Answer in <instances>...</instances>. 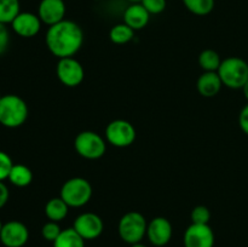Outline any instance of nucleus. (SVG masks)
<instances>
[{"mask_svg":"<svg viewBox=\"0 0 248 247\" xmlns=\"http://www.w3.org/2000/svg\"><path fill=\"white\" fill-rule=\"evenodd\" d=\"M45 43L48 51L58 60L74 57L84 44V31L77 22L63 19L48 27Z\"/></svg>","mask_w":248,"mask_h":247,"instance_id":"f257e3e1","label":"nucleus"},{"mask_svg":"<svg viewBox=\"0 0 248 247\" xmlns=\"http://www.w3.org/2000/svg\"><path fill=\"white\" fill-rule=\"evenodd\" d=\"M43 22L39 18L38 14L28 11H21L14 21L11 22V28L21 38H34L40 31Z\"/></svg>","mask_w":248,"mask_h":247,"instance_id":"ddd939ff","label":"nucleus"},{"mask_svg":"<svg viewBox=\"0 0 248 247\" xmlns=\"http://www.w3.org/2000/svg\"><path fill=\"white\" fill-rule=\"evenodd\" d=\"M14 162L7 153L0 150V182H4L9 178L10 171H11Z\"/></svg>","mask_w":248,"mask_h":247,"instance_id":"a878e982","label":"nucleus"},{"mask_svg":"<svg viewBox=\"0 0 248 247\" xmlns=\"http://www.w3.org/2000/svg\"><path fill=\"white\" fill-rule=\"evenodd\" d=\"M199 65L203 72H217L222 63L219 53L212 48H206L199 55Z\"/></svg>","mask_w":248,"mask_h":247,"instance_id":"aec40b11","label":"nucleus"},{"mask_svg":"<svg viewBox=\"0 0 248 247\" xmlns=\"http://www.w3.org/2000/svg\"><path fill=\"white\" fill-rule=\"evenodd\" d=\"M56 74L64 86L77 87L84 81L85 70L79 61L74 57H67L58 60Z\"/></svg>","mask_w":248,"mask_h":247,"instance_id":"6e6552de","label":"nucleus"},{"mask_svg":"<svg viewBox=\"0 0 248 247\" xmlns=\"http://www.w3.org/2000/svg\"><path fill=\"white\" fill-rule=\"evenodd\" d=\"M173 228L171 222L165 217H155L148 223L147 235L150 244L155 247H164L171 241Z\"/></svg>","mask_w":248,"mask_h":247,"instance_id":"f8f14e48","label":"nucleus"},{"mask_svg":"<svg viewBox=\"0 0 248 247\" xmlns=\"http://www.w3.org/2000/svg\"><path fill=\"white\" fill-rule=\"evenodd\" d=\"M7 179L15 186L24 188V186H28L31 183V181H33V172L26 165L14 164Z\"/></svg>","mask_w":248,"mask_h":247,"instance_id":"a211bd4d","label":"nucleus"},{"mask_svg":"<svg viewBox=\"0 0 248 247\" xmlns=\"http://www.w3.org/2000/svg\"><path fill=\"white\" fill-rule=\"evenodd\" d=\"M2 225H4V224H2L1 220H0V232H1V229H2Z\"/></svg>","mask_w":248,"mask_h":247,"instance_id":"72a5a7b5","label":"nucleus"},{"mask_svg":"<svg viewBox=\"0 0 248 247\" xmlns=\"http://www.w3.org/2000/svg\"><path fill=\"white\" fill-rule=\"evenodd\" d=\"M73 228L85 240L98 239L104 230L103 219L93 212H84L78 216L73 223Z\"/></svg>","mask_w":248,"mask_h":247,"instance_id":"1a4fd4ad","label":"nucleus"},{"mask_svg":"<svg viewBox=\"0 0 248 247\" xmlns=\"http://www.w3.org/2000/svg\"><path fill=\"white\" fill-rule=\"evenodd\" d=\"M61 229L60 224L57 222H52V220H48L41 228V236H43L44 240L48 242H53L58 236H60Z\"/></svg>","mask_w":248,"mask_h":247,"instance_id":"393cba45","label":"nucleus"},{"mask_svg":"<svg viewBox=\"0 0 248 247\" xmlns=\"http://www.w3.org/2000/svg\"><path fill=\"white\" fill-rule=\"evenodd\" d=\"M29 240V230L24 223L19 220H10L4 223L0 232V242L5 247H23Z\"/></svg>","mask_w":248,"mask_h":247,"instance_id":"9b49d317","label":"nucleus"},{"mask_svg":"<svg viewBox=\"0 0 248 247\" xmlns=\"http://www.w3.org/2000/svg\"><path fill=\"white\" fill-rule=\"evenodd\" d=\"M215 232L210 224L191 223L183 235L184 247H215Z\"/></svg>","mask_w":248,"mask_h":247,"instance_id":"9d476101","label":"nucleus"},{"mask_svg":"<svg viewBox=\"0 0 248 247\" xmlns=\"http://www.w3.org/2000/svg\"><path fill=\"white\" fill-rule=\"evenodd\" d=\"M137 132L130 121L116 119L108 124L106 127V139L116 148L130 147L135 143Z\"/></svg>","mask_w":248,"mask_h":247,"instance_id":"0eeeda50","label":"nucleus"},{"mask_svg":"<svg viewBox=\"0 0 248 247\" xmlns=\"http://www.w3.org/2000/svg\"><path fill=\"white\" fill-rule=\"evenodd\" d=\"M131 247H148V246H147V245L143 244V242H138V244L131 245Z\"/></svg>","mask_w":248,"mask_h":247,"instance_id":"2f4dec72","label":"nucleus"},{"mask_svg":"<svg viewBox=\"0 0 248 247\" xmlns=\"http://www.w3.org/2000/svg\"><path fill=\"white\" fill-rule=\"evenodd\" d=\"M9 188H7L6 184H5L4 182H0V210L6 205L7 201H9Z\"/></svg>","mask_w":248,"mask_h":247,"instance_id":"c756f323","label":"nucleus"},{"mask_svg":"<svg viewBox=\"0 0 248 247\" xmlns=\"http://www.w3.org/2000/svg\"><path fill=\"white\" fill-rule=\"evenodd\" d=\"M69 212V206L61 198H52L46 202L45 205V216L48 220L60 223L64 219Z\"/></svg>","mask_w":248,"mask_h":247,"instance_id":"f3484780","label":"nucleus"},{"mask_svg":"<svg viewBox=\"0 0 248 247\" xmlns=\"http://www.w3.org/2000/svg\"><path fill=\"white\" fill-rule=\"evenodd\" d=\"M223 82L217 72H203L196 81V89L202 97L211 98L220 92Z\"/></svg>","mask_w":248,"mask_h":247,"instance_id":"dca6fc26","label":"nucleus"},{"mask_svg":"<svg viewBox=\"0 0 248 247\" xmlns=\"http://www.w3.org/2000/svg\"><path fill=\"white\" fill-rule=\"evenodd\" d=\"M52 247H85V240L74 228L62 229L60 236L52 242Z\"/></svg>","mask_w":248,"mask_h":247,"instance_id":"6ab92c4d","label":"nucleus"},{"mask_svg":"<svg viewBox=\"0 0 248 247\" xmlns=\"http://www.w3.org/2000/svg\"><path fill=\"white\" fill-rule=\"evenodd\" d=\"M28 106L17 94H4L0 99V125L7 128H17L28 119Z\"/></svg>","mask_w":248,"mask_h":247,"instance_id":"f03ea898","label":"nucleus"},{"mask_svg":"<svg viewBox=\"0 0 248 247\" xmlns=\"http://www.w3.org/2000/svg\"><path fill=\"white\" fill-rule=\"evenodd\" d=\"M242 91H244V94L245 97H246V99L248 101V81L245 84V86L242 87Z\"/></svg>","mask_w":248,"mask_h":247,"instance_id":"7c9ffc66","label":"nucleus"},{"mask_svg":"<svg viewBox=\"0 0 248 247\" xmlns=\"http://www.w3.org/2000/svg\"><path fill=\"white\" fill-rule=\"evenodd\" d=\"M239 125L241 127V130L244 131V133H246L248 136V104L244 107L240 111L239 115Z\"/></svg>","mask_w":248,"mask_h":247,"instance_id":"c85d7f7f","label":"nucleus"},{"mask_svg":"<svg viewBox=\"0 0 248 247\" xmlns=\"http://www.w3.org/2000/svg\"><path fill=\"white\" fill-rule=\"evenodd\" d=\"M19 12V0H0V23L11 24Z\"/></svg>","mask_w":248,"mask_h":247,"instance_id":"4be33fe9","label":"nucleus"},{"mask_svg":"<svg viewBox=\"0 0 248 247\" xmlns=\"http://www.w3.org/2000/svg\"><path fill=\"white\" fill-rule=\"evenodd\" d=\"M191 223L195 224H208L211 220V211L203 205H199L191 210L190 213Z\"/></svg>","mask_w":248,"mask_h":247,"instance_id":"b1692460","label":"nucleus"},{"mask_svg":"<svg viewBox=\"0 0 248 247\" xmlns=\"http://www.w3.org/2000/svg\"><path fill=\"white\" fill-rule=\"evenodd\" d=\"M74 148L78 154L87 160H97L106 154L107 143L94 131H82L75 137Z\"/></svg>","mask_w":248,"mask_h":247,"instance_id":"423d86ee","label":"nucleus"},{"mask_svg":"<svg viewBox=\"0 0 248 247\" xmlns=\"http://www.w3.org/2000/svg\"><path fill=\"white\" fill-rule=\"evenodd\" d=\"M128 2H131V4H135V2H140L142 0H127Z\"/></svg>","mask_w":248,"mask_h":247,"instance_id":"473e14b6","label":"nucleus"},{"mask_svg":"<svg viewBox=\"0 0 248 247\" xmlns=\"http://www.w3.org/2000/svg\"><path fill=\"white\" fill-rule=\"evenodd\" d=\"M140 4L145 7L150 15H160L166 10V0H142Z\"/></svg>","mask_w":248,"mask_h":247,"instance_id":"bb28decb","label":"nucleus"},{"mask_svg":"<svg viewBox=\"0 0 248 247\" xmlns=\"http://www.w3.org/2000/svg\"><path fill=\"white\" fill-rule=\"evenodd\" d=\"M133 36H135V31L124 22L113 26L109 31V39L111 40V43L116 44V45H124V44L130 43Z\"/></svg>","mask_w":248,"mask_h":247,"instance_id":"412c9836","label":"nucleus"},{"mask_svg":"<svg viewBox=\"0 0 248 247\" xmlns=\"http://www.w3.org/2000/svg\"><path fill=\"white\" fill-rule=\"evenodd\" d=\"M60 196L69 207H82L91 200L92 185L82 177H73L63 183Z\"/></svg>","mask_w":248,"mask_h":247,"instance_id":"39448f33","label":"nucleus"},{"mask_svg":"<svg viewBox=\"0 0 248 247\" xmlns=\"http://www.w3.org/2000/svg\"><path fill=\"white\" fill-rule=\"evenodd\" d=\"M150 16L152 15L145 10V7L140 2H135V4H130L126 7L123 17L124 23L127 24L136 31H140L148 26Z\"/></svg>","mask_w":248,"mask_h":247,"instance_id":"2eb2a0df","label":"nucleus"},{"mask_svg":"<svg viewBox=\"0 0 248 247\" xmlns=\"http://www.w3.org/2000/svg\"><path fill=\"white\" fill-rule=\"evenodd\" d=\"M189 12L196 16H207L213 11L216 0H182Z\"/></svg>","mask_w":248,"mask_h":247,"instance_id":"5701e85b","label":"nucleus"},{"mask_svg":"<svg viewBox=\"0 0 248 247\" xmlns=\"http://www.w3.org/2000/svg\"><path fill=\"white\" fill-rule=\"evenodd\" d=\"M65 12L64 0H40L39 2L38 16L43 24L48 27L65 19Z\"/></svg>","mask_w":248,"mask_h":247,"instance_id":"4468645a","label":"nucleus"},{"mask_svg":"<svg viewBox=\"0 0 248 247\" xmlns=\"http://www.w3.org/2000/svg\"><path fill=\"white\" fill-rule=\"evenodd\" d=\"M10 45V31L6 24L0 23V56L4 55Z\"/></svg>","mask_w":248,"mask_h":247,"instance_id":"cd10ccee","label":"nucleus"},{"mask_svg":"<svg viewBox=\"0 0 248 247\" xmlns=\"http://www.w3.org/2000/svg\"><path fill=\"white\" fill-rule=\"evenodd\" d=\"M223 86L239 90L248 81V63L240 57H228L222 61L217 70Z\"/></svg>","mask_w":248,"mask_h":247,"instance_id":"7ed1b4c3","label":"nucleus"},{"mask_svg":"<svg viewBox=\"0 0 248 247\" xmlns=\"http://www.w3.org/2000/svg\"><path fill=\"white\" fill-rule=\"evenodd\" d=\"M148 222L144 216L138 211L125 213L119 220L118 232L120 239L128 245L142 242L147 235Z\"/></svg>","mask_w":248,"mask_h":247,"instance_id":"20e7f679","label":"nucleus"},{"mask_svg":"<svg viewBox=\"0 0 248 247\" xmlns=\"http://www.w3.org/2000/svg\"><path fill=\"white\" fill-rule=\"evenodd\" d=\"M1 97H2V94H1V93H0V99H1Z\"/></svg>","mask_w":248,"mask_h":247,"instance_id":"f704fd0d","label":"nucleus"}]
</instances>
